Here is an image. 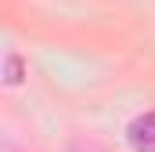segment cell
<instances>
[{"label":"cell","instance_id":"1","mask_svg":"<svg viewBox=\"0 0 155 152\" xmlns=\"http://www.w3.org/2000/svg\"><path fill=\"white\" fill-rule=\"evenodd\" d=\"M126 141L134 152H155V112H141L137 119H130Z\"/></svg>","mask_w":155,"mask_h":152},{"label":"cell","instance_id":"2","mask_svg":"<svg viewBox=\"0 0 155 152\" xmlns=\"http://www.w3.org/2000/svg\"><path fill=\"white\" fill-rule=\"evenodd\" d=\"M22 58H18V54H7V62H4V83H7V87H18V83H22Z\"/></svg>","mask_w":155,"mask_h":152}]
</instances>
